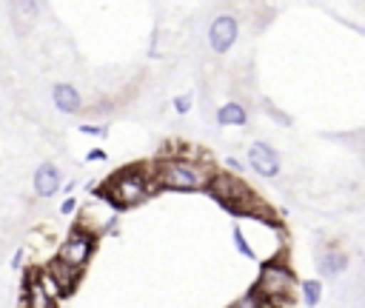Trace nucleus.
<instances>
[{"label":"nucleus","instance_id":"1","mask_svg":"<svg viewBox=\"0 0 365 308\" xmlns=\"http://www.w3.org/2000/svg\"><path fill=\"white\" fill-rule=\"evenodd\" d=\"M157 188L171 191H205L214 174L208 157H191V151L174 145V157H154L148 163Z\"/></svg>","mask_w":365,"mask_h":308},{"label":"nucleus","instance_id":"2","mask_svg":"<svg viewBox=\"0 0 365 308\" xmlns=\"http://www.w3.org/2000/svg\"><path fill=\"white\" fill-rule=\"evenodd\" d=\"M154 191H157V183H154L151 168L145 163V165H125V168L114 171L97 188V197L106 200L114 211H123V208H134V205L145 202Z\"/></svg>","mask_w":365,"mask_h":308},{"label":"nucleus","instance_id":"3","mask_svg":"<svg viewBox=\"0 0 365 308\" xmlns=\"http://www.w3.org/2000/svg\"><path fill=\"white\" fill-rule=\"evenodd\" d=\"M222 208H228L231 214H242V217H268V208L265 202L245 185V180H240L237 174H228V171H214L211 180H208V188H205Z\"/></svg>","mask_w":365,"mask_h":308},{"label":"nucleus","instance_id":"4","mask_svg":"<svg viewBox=\"0 0 365 308\" xmlns=\"http://www.w3.org/2000/svg\"><path fill=\"white\" fill-rule=\"evenodd\" d=\"M251 291L259 294L262 302H268L274 308H288L294 299V291H297V277L282 260H265Z\"/></svg>","mask_w":365,"mask_h":308},{"label":"nucleus","instance_id":"5","mask_svg":"<svg viewBox=\"0 0 365 308\" xmlns=\"http://www.w3.org/2000/svg\"><path fill=\"white\" fill-rule=\"evenodd\" d=\"M94 251H97V237H91L88 231H83V228L74 225V228L63 237V242L57 245L54 260H60L63 265H68V268H74V271L83 274L86 265L91 262Z\"/></svg>","mask_w":365,"mask_h":308},{"label":"nucleus","instance_id":"6","mask_svg":"<svg viewBox=\"0 0 365 308\" xmlns=\"http://www.w3.org/2000/svg\"><path fill=\"white\" fill-rule=\"evenodd\" d=\"M114 222H117V211H114L106 200L86 202V205L80 208V217H77V228L88 231L91 237H100V234L108 231Z\"/></svg>","mask_w":365,"mask_h":308},{"label":"nucleus","instance_id":"7","mask_svg":"<svg viewBox=\"0 0 365 308\" xmlns=\"http://www.w3.org/2000/svg\"><path fill=\"white\" fill-rule=\"evenodd\" d=\"M240 37V23L234 14H217L208 26V48L214 54H225L231 51V46L237 43Z\"/></svg>","mask_w":365,"mask_h":308},{"label":"nucleus","instance_id":"8","mask_svg":"<svg viewBox=\"0 0 365 308\" xmlns=\"http://www.w3.org/2000/svg\"><path fill=\"white\" fill-rule=\"evenodd\" d=\"M248 165H251L259 177L274 180V177L279 174V154H277L274 145H268V143H262V140H254V143L248 145Z\"/></svg>","mask_w":365,"mask_h":308},{"label":"nucleus","instance_id":"9","mask_svg":"<svg viewBox=\"0 0 365 308\" xmlns=\"http://www.w3.org/2000/svg\"><path fill=\"white\" fill-rule=\"evenodd\" d=\"M63 171L54 165V163H40L37 168H34V177H31V185H34V194L40 197V200H48V197H54L60 188H63Z\"/></svg>","mask_w":365,"mask_h":308},{"label":"nucleus","instance_id":"10","mask_svg":"<svg viewBox=\"0 0 365 308\" xmlns=\"http://www.w3.org/2000/svg\"><path fill=\"white\" fill-rule=\"evenodd\" d=\"M20 308H57V299L48 294V288L40 282L37 271H31L26 277L23 285V297H20Z\"/></svg>","mask_w":365,"mask_h":308},{"label":"nucleus","instance_id":"11","mask_svg":"<svg viewBox=\"0 0 365 308\" xmlns=\"http://www.w3.org/2000/svg\"><path fill=\"white\" fill-rule=\"evenodd\" d=\"M51 103H54V108L63 111V114H77L80 106H83V97H80V91H77L71 83H57V86L51 88Z\"/></svg>","mask_w":365,"mask_h":308},{"label":"nucleus","instance_id":"12","mask_svg":"<svg viewBox=\"0 0 365 308\" xmlns=\"http://www.w3.org/2000/svg\"><path fill=\"white\" fill-rule=\"evenodd\" d=\"M317 271L322 277H339L342 271H348V254L339 248H325L317 257Z\"/></svg>","mask_w":365,"mask_h":308},{"label":"nucleus","instance_id":"13","mask_svg":"<svg viewBox=\"0 0 365 308\" xmlns=\"http://www.w3.org/2000/svg\"><path fill=\"white\" fill-rule=\"evenodd\" d=\"M217 123H220V125H245V123H248V111H245L242 103L228 100V103H222V106L217 108Z\"/></svg>","mask_w":365,"mask_h":308},{"label":"nucleus","instance_id":"14","mask_svg":"<svg viewBox=\"0 0 365 308\" xmlns=\"http://www.w3.org/2000/svg\"><path fill=\"white\" fill-rule=\"evenodd\" d=\"M299 291H302V302H305L308 308H314V305H319V299H322V279H305V282L299 285Z\"/></svg>","mask_w":365,"mask_h":308},{"label":"nucleus","instance_id":"15","mask_svg":"<svg viewBox=\"0 0 365 308\" xmlns=\"http://www.w3.org/2000/svg\"><path fill=\"white\" fill-rule=\"evenodd\" d=\"M231 240H234V248L245 257V260H257V254H254V245L248 242V237H245V231L240 228V225H234L231 228Z\"/></svg>","mask_w":365,"mask_h":308},{"label":"nucleus","instance_id":"16","mask_svg":"<svg viewBox=\"0 0 365 308\" xmlns=\"http://www.w3.org/2000/svg\"><path fill=\"white\" fill-rule=\"evenodd\" d=\"M228 308H274V305H268V302H262V297L259 294H254V291H245L242 297H237Z\"/></svg>","mask_w":365,"mask_h":308},{"label":"nucleus","instance_id":"17","mask_svg":"<svg viewBox=\"0 0 365 308\" xmlns=\"http://www.w3.org/2000/svg\"><path fill=\"white\" fill-rule=\"evenodd\" d=\"M80 134H88V137H106V134H108V125H106V123H100V125H97V123H83V125H80Z\"/></svg>","mask_w":365,"mask_h":308},{"label":"nucleus","instance_id":"18","mask_svg":"<svg viewBox=\"0 0 365 308\" xmlns=\"http://www.w3.org/2000/svg\"><path fill=\"white\" fill-rule=\"evenodd\" d=\"M191 103H194L191 94H177V97H174V111H177V114H188V111H191Z\"/></svg>","mask_w":365,"mask_h":308},{"label":"nucleus","instance_id":"19","mask_svg":"<svg viewBox=\"0 0 365 308\" xmlns=\"http://www.w3.org/2000/svg\"><path fill=\"white\" fill-rule=\"evenodd\" d=\"M60 214H63V217L77 214V197H66V200L60 202Z\"/></svg>","mask_w":365,"mask_h":308},{"label":"nucleus","instance_id":"20","mask_svg":"<svg viewBox=\"0 0 365 308\" xmlns=\"http://www.w3.org/2000/svg\"><path fill=\"white\" fill-rule=\"evenodd\" d=\"M106 157H108V154H106L103 148H88V154H86V160H88V163H103Z\"/></svg>","mask_w":365,"mask_h":308},{"label":"nucleus","instance_id":"21","mask_svg":"<svg viewBox=\"0 0 365 308\" xmlns=\"http://www.w3.org/2000/svg\"><path fill=\"white\" fill-rule=\"evenodd\" d=\"M23 262H26V248H17L14 257H11V271H20Z\"/></svg>","mask_w":365,"mask_h":308},{"label":"nucleus","instance_id":"22","mask_svg":"<svg viewBox=\"0 0 365 308\" xmlns=\"http://www.w3.org/2000/svg\"><path fill=\"white\" fill-rule=\"evenodd\" d=\"M225 165H228L231 171H242V163H240V160H234V157H225Z\"/></svg>","mask_w":365,"mask_h":308}]
</instances>
